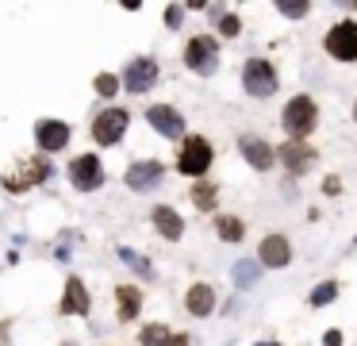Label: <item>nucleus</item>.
I'll use <instances>...</instances> for the list:
<instances>
[{"label": "nucleus", "instance_id": "31", "mask_svg": "<svg viewBox=\"0 0 357 346\" xmlns=\"http://www.w3.org/2000/svg\"><path fill=\"white\" fill-rule=\"evenodd\" d=\"M323 192H326V197H338V192H342V177H334V173H331V177L323 181Z\"/></svg>", "mask_w": 357, "mask_h": 346}, {"label": "nucleus", "instance_id": "30", "mask_svg": "<svg viewBox=\"0 0 357 346\" xmlns=\"http://www.w3.org/2000/svg\"><path fill=\"white\" fill-rule=\"evenodd\" d=\"M346 343V335H342L338 327H331V331H323V346H342Z\"/></svg>", "mask_w": 357, "mask_h": 346}, {"label": "nucleus", "instance_id": "20", "mask_svg": "<svg viewBox=\"0 0 357 346\" xmlns=\"http://www.w3.org/2000/svg\"><path fill=\"white\" fill-rule=\"evenodd\" d=\"M231 281L238 293H246V288H254L261 281V262L258 258H238V262L231 265Z\"/></svg>", "mask_w": 357, "mask_h": 346}, {"label": "nucleus", "instance_id": "13", "mask_svg": "<svg viewBox=\"0 0 357 346\" xmlns=\"http://www.w3.org/2000/svg\"><path fill=\"white\" fill-rule=\"evenodd\" d=\"M66 173H69V185H73L77 192H96L100 185H104V165H100L96 154H77Z\"/></svg>", "mask_w": 357, "mask_h": 346}, {"label": "nucleus", "instance_id": "5", "mask_svg": "<svg viewBox=\"0 0 357 346\" xmlns=\"http://www.w3.org/2000/svg\"><path fill=\"white\" fill-rule=\"evenodd\" d=\"M158 77H162L158 58L139 54V58H131V62L123 66V74H119V81H123V92H131V97H142V92H150L154 85H158Z\"/></svg>", "mask_w": 357, "mask_h": 346}, {"label": "nucleus", "instance_id": "34", "mask_svg": "<svg viewBox=\"0 0 357 346\" xmlns=\"http://www.w3.org/2000/svg\"><path fill=\"white\" fill-rule=\"evenodd\" d=\"M354 124H357V100H354Z\"/></svg>", "mask_w": 357, "mask_h": 346}, {"label": "nucleus", "instance_id": "4", "mask_svg": "<svg viewBox=\"0 0 357 346\" xmlns=\"http://www.w3.org/2000/svg\"><path fill=\"white\" fill-rule=\"evenodd\" d=\"M181 58H184V66H189L192 74L211 77L219 69V39L216 35H192V39L184 42Z\"/></svg>", "mask_w": 357, "mask_h": 346}, {"label": "nucleus", "instance_id": "24", "mask_svg": "<svg viewBox=\"0 0 357 346\" xmlns=\"http://www.w3.org/2000/svg\"><path fill=\"white\" fill-rule=\"evenodd\" d=\"M139 343L142 346H169L173 343V331H169L166 323H146V327L139 331Z\"/></svg>", "mask_w": 357, "mask_h": 346}, {"label": "nucleus", "instance_id": "15", "mask_svg": "<svg viewBox=\"0 0 357 346\" xmlns=\"http://www.w3.org/2000/svg\"><path fill=\"white\" fill-rule=\"evenodd\" d=\"M69 124H62V120H39L35 124V142H39V154H58V150L69 147Z\"/></svg>", "mask_w": 357, "mask_h": 346}, {"label": "nucleus", "instance_id": "36", "mask_svg": "<svg viewBox=\"0 0 357 346\" xmlns=\"http://www.w3.org/2000/svg\"><path fill=\"white\" fill-rule=\"evenodd\" d=\"M354 247H357V235H354Z\"/></svg>", "mask_w": 357, "mask_h": 346}, {"label": "nucleus", "instance_id": "12", "mask_svg": "<svg viewBox=\"0 0 357 346\" xmlns=\"http://www.w3.org/2000/svg\"><path fill=\"white\" fill-rule=\"evenodd\" d=\"M238 154L254 173H269L277 165V147L269 139H261V135H250V131L238 135Z\"/></svg>", "mask_w": 357, "mask_h": 346}, {"label": "nucleus", "instance_id": "7", "mask_svg": "<svg viewBox=\"0 0 357 346\" xmlns=\"http://www.w3.org/2000/svg\"><path fill=\"white\" fill-rule=\"evenodd\" d=\"M127 127H131V112L112 104L92 120V142H96V147H116L127 135Z\"/></svg>", "mask_w": 357, "mask_h": 346}, {"label": "nucleus", "instance_id": "10", "mask_svg": "<svg viewBox=\"0 0 357 346\" xmlns=\"http://www.w3.org/2000/svg\"><path fill=\"white\" fill-rule=\"evenodd\" d=\"M162 181H166V165H162L158 158H139V162H131L123 173V185L131 192H154Z\"/></svg>", "mask_w": 357, "mask_h": 346}, {"label": "nucleus", "instance_id": "8", "mask_svg": "<svg viewBox=\"0 0 357 346\" xmlns=\"http://www.w3.org/2000/svg\"><path fill=\"white\" fill-rule=\"evenodd\" d=\"M146 124L154 127L162 139H173V142L189 139V120H184L181 108H173V104H150L146 108Z\"/></svg>", "mask_w": 357, "mask_h": 346}, {"label": "nucleus", "instance_id": "17", "mask_svg": "<svg viewBox=\"0 0 357 346\" xmlns=\"http://www.w3.org/2000/svg\"><path fill=\"white\" fill-rule=\"evenodd\" d=\"M92 308V297H89V288H85V281L77 277V273H69L66 277V288H62V315H89Z\"/></svg>", "mask_w": 357, "mask_h": 346}, {"label": "nucleus", "instance_id": "2", "mask_svg": "<svg viewBox=\"0 0 357 346\" xmlns=\"http://www.w3.org/2000/svg\"><path fill=\"white\" fill-rule=\"evenodd\" d=\"M277 89H281V74H277V66L269 62V58H261V54H250L246 62H242V92L254 97V100H269Z\"/></svg>", "mask_w": 357, "mask_h": 346}, {"label": "nucleus", "instance_id": "11", "mask_svg": "<svg viewBox=\"0 0 357 346\" xmlns=\"http://www.w3.org/2000/svg\"><path fill=\"white\" fill-rule=\"evenodd\" d=\"M46 177H50V158L46 154H31V158L19 162L16 173L4 177V189L8 192H27V189H35L39 181H46Z\"/></svg>", "mask_w": 357, "mask_h": 346}, {"label": "nucleus", "instance_id": "22", "mask_svg": "<svg viewBox=\"0 0 357 346\" xmlns=\"http://www.w3.org/2000/svg\"><path fill=\"white\" fill-rule=\"evenodd\" d=\"M216 235H219L223 242H231V247H234V242L246 239V223H242L238 215H216Z\"/></svg>", "mask_w": 357, "mask_h": 346}, {"label": "nucleus", "instance_id": "35", "mask_svg": "<svg viewBox=\"0 0 357 346\" xmlns=\"http://www.w3.org/2000/svg\"><path fill=\"white\" fill-rule=\"evenodd\" d=\"M62 346H73V343H62Z\"/></svg>", "mask_w": 357, "mask_h": 346}, {"label": "nucleus", "instance_id": "14", "mask_svg": "<svg viewBox=\"0 0 357 346\" xmlns=\"http://www.w3.org/2000/svg\"><path fill=\"white\" fill-rule=\"evenodd\" d=\"M258 262H261V270H284V265H292V239H288V235H281V231L261 235Z\"/></svg>", "mask_w": 357, "mask_h": 346}, {"label": "nucleus", "instance_id": "21", "mask_svg": "<svg viewBox=\"0 0 357 346\" xmlns=\"http://www.w3.org/2000/svg\"><path fill=\"white\" fill-rule=\"evenodd\" d=\"M189 197H192V208H196V212H216L219 208V185L216 181H192Z\"/></svg>", "mask_w": 357, "mask_h": 346}, {"label": "nucleus", "instance_id": "33", "mask_svg": "<svg viewBox=\"0 0 357 346\" xmlns=\"http://www.w3.org/2000/svg\"><path fill=\"white\" fill-rule=\"evenodd\" d=\"M254 346H281V343H254Z\"/></svg>", "mask_w": 357, "mask_h": 346}, {"label": "nucleus", "instance_id": "28", "mask_svg": "<svg viewBox=\"0 0 357 346\" xmlns=\"http://www.w3.org/2000/svg\"><path fill=\"white\" fill-rule=\"evenodd\" d=\"M119 258H123L127 265H134V270H139L142 277H154V265H150L142 254H134V250H119Z\"/></svg>", "mask_w": 357, "mask_h": 346}, {"label": "nucleus", "instance_id": "9", "mask_svg": "<svg viewBox=\"0 0 357 346\" xmlns=\"http://www.w3.org/2000/svg\"><path fill=\"white\" fill-rule=\"evenodd\" d=\"M277 162L284 165V173H292V177H304V173H311V170H315V162H319V150L311 147V142L284 139L281 147H277Z\"/></svg>", "mask_w": 357, "mask_h": 346}, {"label": "nucleus", "instance_id": "23", "mask_svg": "<svg viewBox=\"0 0 357 346\" xmlns=\"http://www.w3.org/2000/svg\"><path fill=\"white\" fill-rule=\"evenodd\" d=\"M338 293H342L338 281H319V285L308 293V304L311 308H326V304H334V300H338Z\"/></svg>", "mask_w": 357, "mask_h": 346}, {"label": "nucleus", "instance_id": "19", "mask_svg": "<svg viewBox=\"0 0 357 346\" xmlns=\"http://www.w3.org/2000/svg\"><path fill=\"white\" fill-rule=\"evenodd\" d=\"M142 312V288L139 285H116V320L131 323Z\"/></svg>", "mask_w": 357, "mask_h": 346}, {"label": "nucleus", "instance_id": "32", "mask_svg": "<svg viewBox=\"0 0 357 346\" xmlns=\"http://www.w3.org/2000/svg\"><path fill=\"white\" fill-rule=\"evenodd\" d=\"M169 346H189V335H181V331H173V343Z\"/></svg>", "mask_w": 357, "mask_h": 346}, {"label": "nucleus", "instance_id": "18", "mask_svg": "<svg viewBox=\"0 0 357 346\" xmlns=\"http://www.w3.org/2000/svg\"><path fill=\"white\" fill-rule=\"evenodd\" d=\"M150 223H154V231H158L166 242H181L184 239V220H181V212H177V208L158 204L154 212H150Z\"/></svg>", "mask_w": 357, "mask_h": 346}, {"label": "nucleus", "instance_id": "25", "mask_svg": "<svg viewBox=\"0 0 357 346\" xmlns=\"http://www.w3.org/2000/svg\"><path fill=\"white\" fill-rule=\"evenodd\" d=\"M92 89H96L100 97L112 100L119 89H123V81H119V74H96V77H92Z\"/></svg>", "mask_w": 357, "mask_h": 346}, {"label": "nucleus", "instance_id": "6", "mask_svg": "<svg viewBox=\"0 0 357 346\" xmlns=\"http://www.w3.org/2000/svg\"><path fill=\"white\" fill-rule=\"evenodd\" d=\"M323 50L334 58V62L354 66V62H357V19H338L334 27H326Z\"/></svg>", "mask_w": 357, "mask_h": 346}, {"label": "nucleus", "instance_id": "27", "mask_svg": "<svg viewBox=\"0 0 357 346\" xmlns=\"http://www.w3.org/2000/svg\"><path fill=\"white\" fill-rule=\"evenodd\" d=\"M216 35H219V39H238V35H242V19L234 16V12H227V16L216 24Z\"/></svg>", "mask_w": 357, "mask_h": 346}, {"label": "nucleus", "instance_id": "29", "mask_svg": "<svg viewBox=\"0 0 357 346\" xmlns=\"http://www.w3.org/2000/svg\"><path fill=\"white\" fill-rule=\"evenodd\" d=\"M184 4H166V27L169 31H177V27H181V19H184Z\"/></svg>", "mask_w": 357, "mask_h": 346}, {"label": "nucleus", "instance_id": "16", "mask_svg": "<svg viewBox=\"0 0 357 346\" xmlns=\"http://www.w3.org/2000/svg\"><path fill=\"white\" fill-rule=\"evenodd\" d=\"M216 304H219V297L208 281H196V285H189V293H184V312H189L192 320H208V315L216 312Z\"/></svg>", "mask_w": 357, "mask_h": 346}, {"label": "nucleus", "instance_id": "26", "mask_svg": "<svg viewBox=\"0 0 357 346\" xmlns=\"http://www.w3.org/2000/svg\"><path fill=\"white\" fill-rule=\"evenodd\" d=\"M277 12H281L284 19H304L311 12L308 0H277Z\"/></svg>", "mask_w": 357, "mask_h": 346}, {"label": "nucleus", "instance_id": "3", "mask_svg": "<svg viewBox=\"0 0 357 346\" xmlns=\"http://www.w3.org/2000/svg\"><path fill=\"white\" fill-rule=\"evenodd\" d=\"M211 162H216V147H211L208 135H189L177 150V173L192 177V181H204Z\"/></svg>", "mask_w": 357, "mask_h": 346}, {"label": "nucleus", "instance_id": "1", "mask_svg": "<svg viewBox=\"0 0 357 346\" xmlns=\"http://www.w3.org/2000/svg\"><path fill=\"white\" fill-rule=\"evenodd\" d=\"M281 127H284V139H296V142H308L319 127V104L308 97V92H296V97L284 100L281 108Z\"/></svg>", "mask_w": 357, "mask_h": 346}]
</instances>
